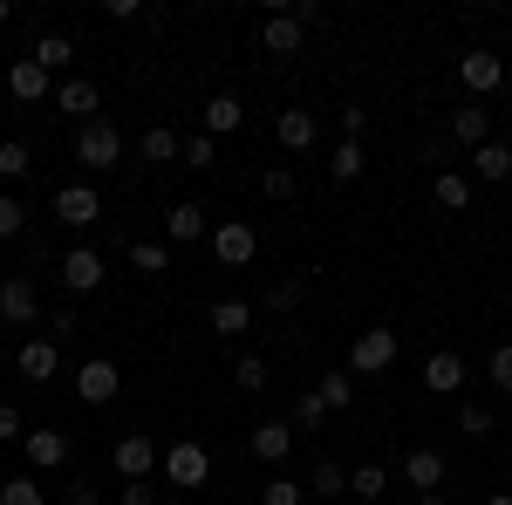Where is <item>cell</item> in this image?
Segmentation results:
<instances>
[{"label":"cell","mask_w":512,"mask_h":505,"mask_svg":"<svg viewBox=\"0 0 512 505\" xmlns=\"http://www.w3.org/2000/svg\"><path fill=\"white\" fill-rule=\"evenodd\" d=\"M164 478H171V485H178V492H198V485H205V478H212V451H205V444H192V437H178V444H171V451H164Z\"/></svg>","instance_id":"6da1fadb"},{"label":"cell","mask_w":512,"mask_h":505,"mask_svg":"<svg viewBox=\"0 0 512 505\" xmlns=\"http://www.w3.org/2000/svg\"><path fill=\"white\" fill-rule=\"evenodd\" d=\"M117 157H123V137H117V123H110V117H96V123H82V130H76V164L110 171Z\"/></svg>","instance_id":"7a4b0ae2"},{"label":"cell","mask_w":512,"mask_h":505,"mask_svg":"<svg viewBox=\"0 0 512 505\" xmlns=\"http://www.w3.org/2000/svg\"><path fill=\"white\" fill-rule=\"evenodd\" d=\"M110 465H117L123 485H137V478H151V471L164 465V451L151 444V437H137V430H130V437H117V444H110Z\"/></svg>","instance_id":"3957f363"},{"label":"cell","mask_w":512,"mask_h":505,"mask_svg":"<svg viewBox=\"0 0 512 505\" xmlns=\"http://www.w3.org/2000/svg\"><path fill=\"white\" fill-rule=\"evenodd\" d=\"M396 362V328H362L349 342V369L355 376H376V369H390Z\"/></svg>","instance_id":"277c9868"},{"label":"cell","mask_w":512,"mask_h":505,"mask_svg":"<svg viewBox=\"0 0 512 505\" xmlns=\"http://www.w3.org/2000/svg\"><path fill=\"white\" fill-rule=\"evenodd\" d=\"M0 321H14V328H35L41 321V294L28 273H7L0 280Z\"/></svg>","instance_id":"5b68a950"},{"label":"cell","mask_w":512,"mask_h":505,"mask_svg":"<svg viewBox=\"0 0 512 505\" xmlns=\"http://www.w3.org/2000/svg\"><path fill=\"white\" fill-rule=\"evenodd\" d=\"M212 253H219V267H246V260L260 253V233H253L246 219H219V226H212Z\"/></svg>","instance_id":"8992f818"},{"label":"cell","mask_w":512,"mask_h":505,"mask_svg":"<svg viewBox=\"0 0 512 505\" xmlns=\"http://www.w3.org/2000/svg\"><path fill=\"white\" fill-rule=\"evenodd\" d=\"M458 82H465L472 96H492V89L506 82V62H499L492 48H465V55H458Z\"/></svg>","instance_id":"52a82bcc"},{"label":"cell","mask_w":512,"mask_h":505,"mask_svg":"<svg viewBox=\"0 0 512 505\" xmlns=\"http://www.w3.org/2000/svg\"><path fill=\"white\" fill-rule=\"evenodd\" d=\"M117 389H123V376H117L110 355H89V362L76 369V396H82V403H110Z\"/></svg>","instance_id":"ba28073f"},{"label":"cell","mask_w":512,"mask_h":505,"mask_svg":"<svg viewBox=\"0 0 512 505\" xmlns=\"http://www.w3.org/2000/svg\"><path fill=\"white\" fill-rule=\"evenodd\" d=\"M55 219H62V226H96V219H103V198H96V185H62V192H55Z\"/></svg>","instance_id":"9c48e42d"},{"label":"cell","mask_w":512,"mask_h":505,"mask_svg":"<svg viewBox=\"0 0 512 505\" xmlns=\"http://www.w3.org/2000/svg\"><path fill=\"white\" fill-rule=\"evenodd\" d=\"M55 103H62L69 117H76V130H82V123H96V117H103V89H96L89 76H69V82H55Z\"/></svg>","instance_id":"30bf717a"},{"label":"cell","mask_w":512,"mask_h":505,"mask_svg":"<svg viewBox=\"0 0 512 505\" xmlns=\"http://www.w3.org/2000/svg\"><path fill=\"white\" fill-rule=\"evenodd\" d=\"M465 383H472V369H465L458 349H437L431 362H424V389H431V396H458Z\"/></svg>","instance_id":"8fae6325"},{"label":"cell","mask_w":512,"mask_h":505,"mask_svg":"<svg viewBox=\"0 0 512 505\" xmlns=\"http://www.w3.org/2000/svg\"><path fill=\"white\" fill-rule=\"evenodd\" d=\"M7 89H14V103H48V96H55V76L41 69L35 55H21V62L7 69Z\"/></svg>","instance_id":"7c38bea8"},{"label":"cell","mask_w":512,"mask_h":505,"mask_svg":"<svg viewBox=\"0 0 512 505\" xmlns=\"http://www.w3.org/2000/svg\"><path fill=\"white\" fill-rule=\"evenodd\" d=\"M62 287H69V294H96V287H103V253L76 246V253L62 260Z\"/></svg>","instance_id":"4fadbf2b"},{"label":"cell","mask_w":512,"mask_h":505,"mask_svg":"<svg viewBox=\"0 0 512 505\" xmlns=\"http://www.w3.org/2000/svg\"><path fill=\"white\" fill-rule=\"evenodd\" d=\"M14 369H21L28 383H48V376L62 369V349H55L48 335H35V342H21V355H14Z\"/></svg>","instance_id":"5bb4252c"},{"label":"cell","mask_w":512,"mask_h":505,"mask_svg":"<svg viewBox=\"0 0 512 505\" xmlns=\"http://www.w3.org/2000/svg\"><path fill=\"white\" fill-rule=\"evenodd\" d=\"M287 451H294V424H280V417L253 424V458L260 465H287Z\"/></svg>","instance_id":"9a60e30c"},{"label":"cell","mask_w":512,"mask_h":505,"mask_svg":"<svg viewBox=\"0 0 512 505\" xmlns=\"http://www.w3.org/2000/svg\"><path fill=\"white\" fill-rule=\"evenodd\" d=\"M21 451H28V465H35V471L69 465V437H62V430H28V437H21Z\"/></svg>","instance_id":"2e32d148"},{"label":"cell","mask_w":512,"mask_h":505,"mask_svg":"<svg viewBox=\"0 0 512 505\" xmlns=\"http://www.w3.org/2000/svg\"><path fill=\"white\" fill-rule=\"evenodd\" d=\"M205 233H212V226H205V212H198L192 198H178V205L164 212V239H171V246H192V239H205Z\"/></svg>","instance_id":"e0dca14e"},{"label":"cell","mask_w":512,"mask_h":505,"mask_svg":"<svg viewBox=\"0 0 512 505\" xmlns=\"http://www.w3.org/2000/svg\"><path fill=\"white\" fill-rule=\"evenodd\" d=\"M403 478H410L417 492H437V485H444V451H431V444L403 451Z\"/></svg>","instance_id":"ac0fdd59"},{"label":"cell","mask_w":512,"mask_h":505,"mask_svg":"<svg viewBox=\"0 0 512 505\" xmlns=\"http://www.w3.org/2000/svg\"><path fill=\"white\" fill-rule=\"evenodd\" d=\"M274 137L301 157L308 144H315V110H280V117H274Z\"/></svg>","instance_id":"d6986e66"},{"label":"cell","mask_w":512,"mask_h":505,"mask_svg":"<svg viewBox=\"0 0 512 505\" xmlns=\"http://www.w3.org/2000/svg\"><path fill=\"white\" fill-rule=\"evenodd\" d=\"M472 178L506 185V178H512V144H478V151H472Z\"/></svg>","instance_id":"ffe728a7"},{"label":"cell","mask_w":512,"mask_h":505,"mask_svg":"<svg viewBox=\"0 0 512 505\" xmlns=\"http://www.w3.org/2000/svg\"><path fill=\"white\" fill-rule=\"evenodd\" d=\"M260 41H267V55H301V21L294 14H267Z\"/></svg>","instance_id":"44dd1931"},{"label":"cell","mask_w":512,"mask_h":505,"mask_svg":"<svg viewBox=\"0 0 512 505\" xmlns=\"http://www.w3.org/2000/svg\"><path fill=\"white\" fill-rule=\"evenodd\" d=\"M137 157H144V164H171V157H185V137H178V130H144V137H137Z\"/></svg>","instance_id":"7402d4cb"},{"label":"cell","mask_w":512,"mask_h":505,"mask_svg":"<svg viewBox=\"0 0 512 505\" xmlns=\"http://www.w3.org/2000/svg\"><path fill=\"white\" fill-rule=\"evenodd\" d=\"M239 123H246L239 96H212V103H205V137H233Z\"/></svg>","instance_id":"603a6c76"},{"label":"cell","mask_w":512,"mask_h":505,"mask_svg":"<svg viewBox=\"0 0 512 505\" xmlns=\"http://www.w3.org/2000/svg\"><path fill=\"white\" fill-rule=\"evenodd\" d=\"M362 171H369V157H362V144H335V151H328V178H335V185H355Z\"/></svg>","instance_id":"cb8c5ba5"},{"label":"cell","mask_w":512,"mask_h":505,"mask_svg":"<svg viewBox=\"0 0 512 505\" xmlns=\"http://www.w3.org/2000/svg\"><path fill=\"white\" fill-rule=\"evenodd\" d=\"M253 328V301H212V335H246Z\"/></svg>","instance_id":"d4e9b609"},{"label":"cell","mask_w":512,"mask_h":505,"mask_svg":"<svg viewBox=\"0 0 512 505\" xmlns=\"http://www.w3.org/2000/svg\"><path fill=\"white\" fill-rule=\"evenodd\" d=\"M437 205H444V212H465V205H472V178H465V171H437Z\"/></svg>","instance_id":"484cf974"},{"label":"cell","mask_w":512,"mask_h":505,"mask_svg":"<svg viewBox=\"0 0 512 505\" xmlns=\"http://www.w3.org/2000/svg\"><path fill=\"white\" fill-rule=\"evenodd\" d=\"M35 62L48 69V76H62V69L76 62V41H69V35H41L35 41Z\"/></svg>","instance_id":"4316f807"},{"label":"cell","mask_w":512,"mask_h":505,"mask_svg":"<svg viewBox=\"0 0 512 505\" xmlns=\"http://www.w3.org/2000/svg\"><path fill=\"white\" fill-rule=\"evenodd\" d=\"M130 267H137V273H151V280H158V273L171 267V246H164V239H130Z\"/></svg>","instance_id":"83f0119b"},{"label":"cell","mask_w":512,"mask_h":505,"mask_svg":"<svg viewBox=\"0 0 512 505\" xmlns=\"http://www.w3.org/2000/svg\"><path fill=\"white\" fill-rule=\"evenodd\" d=\"M315 396L328 403V410H349V403H355V383H349V369H328V376L315 383Z\"/></svg>","instance_id":"f1b7e54d"},{"label":"cell","mask_w":512,"mask_h":505,"mask_svg":"<svg viewBox=\"0 0 512 505\" xmlns=\"http://www.w3.org/2000/svg\"><path fill=\"white\" fill-rule=\"evenodd\" d=\"M451 130H458V144H465V151L492 144V123H485V110H458V117H451Z\"/></svg>","instance_id":"f546056e"},{"label":"cell","mask_w":512,"mask_h":505,"mask_svg":"<svg viewBox=\"0 0 512 505\" xmlns=\"http://www.w3.org/2000/svg\"><path fill=\"white\" fill-rule=\"evenodd\" d=\"M0 505H48V492H41L35 471H21V478H7V485H0Z\"/></svg>","instance_id":"4dcf8cb0"},{"label":"cell","mask_w":512,"mask_h":505,"mask_svg":"<svg viewBox=\"0 0 512 505\" xmlns=\"http://www.w3.org/2000/svg\"><path fill=\"white\" fill-rule=\"evenodd\" d=\"M383 485H390V471H383V465H355L349 471V499H383Z\"/></svg>","instance_id":"1f68e13d"},{"label":"cell","mask_w":512,"mask_h":505,"mask_svg":"<svg viewBox=\"0 0 512 505\" xmlns=\"http://www.w3.org/2000/svg\"><path fill=\"white\" fill-rule=\"evenodd\" d=\"M301 294H308V280H301V273H294V280H274V287H267V308L294 314V308H301Z\"/></svg>","instance_id":"d6a6232c"},{"label":"cell","mask_w":512,"mask_h":505,"mask_svg":"<svg viewBox=\"0 0 512 505\" xmlns=\"http://www.w3.org/2000/svg\"><path fill=\"white\" fill-rule=\"evenodd\" d=\"M233 383L253 396V389H267V355H239L233 362Z\"/></svg>","instance_id":"836d02e7"},{"label":"cell","mask_w":512,"mask_h":505,"mask_svg":"<svg viewBox=\"0 0 512 505\" xmlns=\"http://www.w3.org/2000/svg\"><path fill=\"white\" fill-rule=\"evenodd\" d=\"M294 424H301V430H321V424H328V403H321L315 389H301V396H294Z\"/></svg>","instance_id":"e575fe53"},{"label":"cell","mask_w":512,"mask_h":505,"mask_svg":"<svg viewBox=\"0 0 512 505\" xmlns=\"http://www.w3.org/2000/svg\"><path fill=\"white\" fill-rule=\"evenodd\" d=\"M308 492H328V499H335V492H349V471L335 465V458H321L315 478H308Z\"/></svg>","instance_id":"d590c367"},{"label":"cell","mask_w":512,"mask_h":505,"mask_svg":"<svg viewBox=\"0 0 512 505\" xmlns=\"http://www.w3.org/2000/svg\"><path fill=\"white\" fill-rule=\"evenodd\" d=\"M260 192L267 198H294V164H267V171H260Z\"/></svg>","instance_id":"8d00e7d4"},{"label":"cell","mask_w":512,"mask_h":505,"mask_svg":"<svg viewBox=\"0 0 512 505\" xmlns=\"http://www.w3.org/2000/svg\"><path fill=\"white\" fill-rule=\"evenodd\" d=\"M212 157H219V137H205V130L185 137V164H192V171H212Z\"/></svg>","instance_id":"74e56055"},{"label":"cell","mask_w":512,"mask_h":505,"mask_svg":"<svg viewBox=\"0 0 512 505\" xmlns=\"http://www.w3.org/2000/svg\"><path fill=\"white\" fill-rule=\"evenodd\" d=\"M301 499H308V492H301L294 478H267V485H260V505H301Z\"/></svg>","instance_id":"f35d334b"},{"label":"cell","mask_w":512,"mask_h":505,"mask_svg":"<svg viewBox=\"0 0 512 505\" xmlns=\"http://www.w3.org/2000/svg\"><path fill=\"white\" fill-rule=\"evenodd\" d=\"M21 226H28L21 198H14V192H0V239H21Z\"/></svg>","instance_id":"ab89813d"},{"label":"cell","mask_w":512,"mask_h":505,"mask_svg":"<svg viewBox=\"0 0 512 505\" xmlns=\"http://www.w3.org/2000/svg\"><path fill=\"white\" fill-rule=\"evenodd\" d=\"M485 376H492V389H506V396H512V342H499V349H492Z\"/></svg>","instance_id":"60d3db41"},{"label":"cell","mask_w":512,"mask_h":505,"mask_svg":"<svg viewBox=\"0 0 512 505\" xmlns=\"http://www.w3.org/2000/svg\"><path fill=\"white\" fill-rule=\"evenodd\" d=\"M458 430H465V437H485V430H492V410H485V403H458Z\"/></svg>","instance_id":"b9f144b4"},{"label":"cell","mask_w":512,"mask_h":505,"mask_svg":"<svg viewBox=\"0 0 512 505\" xmlns=\"http://www.w3.org/2000/svg\"><path fill=\"white\" fill-rule=\"evenodd\" d=\"M0 178H28V144H0Z\"/></svg>","instance_id":"7bdbcfd3"},{"label":"cell","mask_w":512,"mask_h":505,"mask_svg":"<svg viewBox=\"0 0 512 505\" xmlns=\"http://www.w3.org/2000/svg\"><path fill=\"white\" fill-rule=\"evenodd\" d=\"M335 117H342V144H355V137H362V130H369V110H335Z\"/></svg>","instance_id":"ee69618b"},{"label":"cell","mask_w":512,"mask_h":505,"mask_svg":"<svg viewBox=\"0 0 512 505\" xmlns=\"http://www.w3.org/2000/svg\"><path fill=\"white\" fill-rule=\"evenodd\" d=\"M0 444H21V410L14 403H0Z\"/></svg>","instance_id":"f6af8a7d"},{"label":"cell","mask_w":512,"mask_h":505,"mask_svg":"<svg viewBox=\"0 0 512 505\" xmlns=\"http://www.w3.org/2000/svg\"><path fill=\"white\" fill-rule=\"evenodd\" d=\"M123 505H158V485H151V478H137V485H123Z\"/></svg>","instance_id":"bcb514c9"},{"label":"cell","mask_w":512,"mask_h":505,"mask_svg":"<svg viewBox=\"0 0 512 505\" xmlns=\"http://www.w3.org/2000/svg\"><path fill=\"white\" fill-rule=\"evenodd\" d=\"M280 14H294V21H301V28H308V21H321V7H315V0H287V7H280Z\"/></svg>","instance_id":"7dc6e473"},{"label":"cell","mask_w":512,"mask_h":505,"mask_svg":"<svg viewBox=\"0 0 512 505\" xmlns=\"http://www.w3.org/2000/svg\"><path fill=\"white\" fill-rule=\"evenodd\" d=\"M103 14H110V21H137V14H144V0H110Z\"/></svg>","instance_id":"c3c4849f"},{"label":"cell","mask_w":512,"mask_h":505,"mask_svg":"<svg viewBox=\"0 0 512 505\" xmlns=\"http://www.w3.org/2000/svg\"><path fill=\"white\" fill-rule=\"evenodd\" d=\"M69 505H96V485H82V478H76V485H69Z\"/></svg>","instance_id":"681fc988"},{"label":"cell","mask_w":512,"mask_h":505,"mask_svg":"<svg viewBox=\"0 0 512 505\" xmlns=\"http://www.w3.org/2000/svg\"><path fill=\"white\" fill-rule=\"evenodd\" d=\"M485 505H512V492H485Z\"/></svg>","instance_id":"f907efd6"},{"label":"cell","mask_w":512,"mask_h":505,"mask_svg":"<svg viewBox=\"0 0 512 505\" xmlns=\"http://www.w3.org/2000/svg\"><path fill=\"white\" fill-rule=\"evenodd\" d=\"M417 505H451V499H444V492H424V499H417Z\"/></svg>","instance_id":"816d5d0a"},{"label":"cell","mask_w":512,"mask_h":505,"mask_svg":"<svg viewBox=\"0 0 512 505\" xmlns=\"http://www.w3.org/2000/svg\"><path fill=\"white\" fill-rule=\"evenodd\" d=\"M7 21H14V0H0V28H7Z\"/></svg>","instance_id":"f5cc1de1"}]
</instances>
